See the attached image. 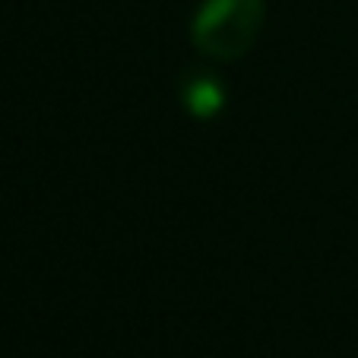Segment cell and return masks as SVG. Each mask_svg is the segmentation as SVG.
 <instances>
[{"label":"cell","mask_w":358,"mask_h":358,"mask_svg":"<svg viewBox=\"0 0 358 358\" xmlns=\"http://www.w3.org/2000/svg\"><path fill=\"white\" fill-rule=\"evenodd\" d=\"M264 0H203L190 20V41L213 61H238L264 26Z\"/></svg>","instance_id":"cell-1"},{"label":"cell","mask_w":358,"mask_h":358,"mask_svg":"<svg viewBox=\"0 0 358 358\" xmlns=\"http://www.w3.org/2000/svg\"><path fill=\"white\" fill-rule=\"evenodd\" d=\"M181 105L190 117L196 121H210L225 108V86L213 70H187L178 86Z\"/></svg>","instance_id":"cell-2"}]
</instances>
